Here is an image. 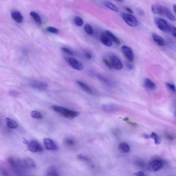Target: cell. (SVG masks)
<instances>
[{
	"label": "cell",
	"mask_w": 176,
	"mask_h": 176,
	"mask_svg": "<svg viewBox=\"0 0 176 176\" xmlns=\"http://www.w3.org/2000/svg\"><path fill=\"white\" fill-rule=\"evenodd\" d=\"M52 108L57 113L67 118H74L79 115V112L77 111L68 110L65 107L60 106H53L52 107Z\"/></svg>",
	"instance_id": "1"
},
{
	"label": "cell",
	"mask_w": 176,
	"mask_h": 176,
	"mask_svg": "<svg viewBox=\"0 0 176 176\" xmlns=\"http://www.w3.org/2000/svg\"><path fill=\"white\" fill-rule=\"evenodd\" d=\"M16 162L18 167L25 170L27 169H33L36 167L35 161L29 158L16 160Z\"/></svg>",
	"instance_id": "2"
},
{
	"label": "cell",
	"mask_w": 176,
	"mask_h": 176,
	"mask_svg": "<svg viewBox=\"0 0 176 176\" xmlns=\"http://www.w3.org/2000/svg\"><path fill=\"white\" fill-rule=\"evenodd\" d=\"M154 21L156 26L160 30L167 33L171 32V25L165 19L161 18L156 17Z\"/></svg>",
	"instance_id": "3"
},
{
	"label": "cell",
	"mask_w": 176,
	"mask_h": 176,
	"mask_svg": "<svg viewBox=\"0 0 176 176\" xmlns=\"http://www.w3.org/2000/svg\"><path fill=\"white\" fill-rule=\"evenodd\" d=\"M24 142L26 144L28 149L29 151L33 153H37L42 152L43 148L40 143L35 140H32L28 141L27 140H24Z\"/></svg>",
	"instance_id": "4"
},
{
	"label": "cell",
	"mask_w": 176,
	"mask_h": 176,
	"mask_svg": "<svg viewBox=\"0 0 176 176\" xmlns=\"http://www.w3.org/2000/svg\"><path fill=\"white\" fill-rule=\"evenodd\" d=\"M121 15L125 22L130 26L135 27L138 25L137 20L134 16L130 14L122 12Z\"/></svg>",
	"instance_id": "5"
},
{
	"label": "cell",
	"mask_w": 176,
	"mask_h": 176,
	"mask_svg": "<svg viewBox=\"0 0 176 176\" xmlns=\"http://www.w3.org/2000/svg\"><path fill=\"white\" fill-rule=\"evenodd\" d=\"M163 167L162 161L158 160L151 161L148 163L147 168L149 170L154 172L158 171L160 170Z\"/></svg>",
	"instance_id": "6"
},
{
	"label": "cell",
	"mask_w": 176,
	"mask_h": 176,
	"mask_svg": "<svg viewBox=\"0 0 176 176\" xmlns=\"http://www.w3.org/2000/svg\"><path fill=\"white\" fill-rule=\"evenodd\" d=\"M66 61L71 67L78 71H81L83 69V66L80 62L76 58H66Z\"/></svg>",
	"instance_id": "7"
},
{
	"label": "cell",
	"mask_w": 176,
	"mask_h": 176,
	"mask_svg": "<svg viewBox=\"0 0 176 176\" xmlns=\"http://www.w3.org/2000/svg\"><path fill=\"white\" fill-rule=\"evenodd\" d=\"M43 143L44 146L47 150L50 151H56L58 149V146L55 142L50 138H44Z\"/></svg>",
	"instance_id": "8"
},
{
	"label": "cell",
	"mask_w": 176,
	"mask_h": 176,
	"mask_svg": "<svg viewBox=\"0 0 176 176\" xmlns=\"http://www.w3.org/2000/svg\"><path fill=\"white\" fill-rule=\"evenodd\" d=\"M110 62L113 68L117 70L122 69L123 67V65L121 60L118 56L113 54H112L110 55Z\"/></svg>",
	"instance_id": "9"
},
{
	"label": "cell",
	"mask_w": 176,
	"mask_h": 176,
	"mask_svg": "<svg viewBox=\"0 0 176 176\" xmlns=\"http://www.w3.org/2000/svg\"><path fill=\"white\" fill-rule=\"evenodd\" d=\"M121 50L122 53L129 61H133L134 60V54L131 48L125 45H123L122 47Z\"/></svg>",
	"instance_id": "10"
},
{
	"label": "cell",
	"mask_w": 176,
	"mask_h": 176,
	"mask_svg": "<svg viewBox=\"0 0 176 176\" xmlns=\"http://www.w3.org/2000/svg\"><path fill=\"white\" fill-rule=\"evenodd\" d=\"M102 108L104 112H111L118 111L120 107L117 104L114 103H107L102 105Z\"/></svg>",
	"instance_id": "11"
},
{
	"label": "cell",
	"mask_w": 176,
	"mask_h": 176,
	"mask_svg": "<svg viewBox=\"0 0 176 176\" xmlns=\"http://www.w3.org/2000/svg\"><path fill=\"white\" fill-rule=\"evenodd\" d=\"M30 86L34 89L41 91L46 90L48 87V84L46 83L37 81H32L30 83Z\"/></svg>",
	"instance_id": "12"
},
{
	"label": "cell",
	"mask_w": 176,
	"mask_h": 176,
	"mask_svg": "<svg viewBox=\"0 0 176 176\" xmlns=\"http://www.w3.org/2000/svg\"><path fill=\"white\" fill-rule=\"evenodd\" d=\"M100 40L102 43L105 46L110 47L112 45V41L105 32L101 35Z\"/></svg>",
	"instance_id": "13"
},
{
	"label": "cell",
	"mask_w": 176,
	"mask_h": 176,
	"mask_svg": "<svg viewBox=\"0 0 176 176\" xmlns=\"http://www.w3.org/2000/svg\"><path fill=\"white\" fill-rule=\"evenodd\" d=\"M45 176H60L59 171L54 166H51L47 169Z\"/></svg>",
	"instance_id": "14"
},
{
	"label": "cell",
	"mask_w": 176,
	"mask_h": 176,
	"mask_svg": "<svg viewBox=\"0 0 176 176\" xmlns=\"http://www.w3.org/2000/svg\"><path fill=\"white\" fill-rule=\"evenodd\" d=\"M161 15L165 16L169 20L174 22L176 20V18L171 11L168 8L163 7Z\"/></svg>",
	"instance_id": "15"
},
{
	"label": "cell",
	"mask_w": 176,
	"mask_h": 176,
	"mask_svg": "<svg viewBox=\"0 0 176 176\" xmlns=\"http://www.w3.org/2000/svg\"><path fill=\"white\" fill-rule=\"evenodd\" d=\"M76 83L85 92L89 94H90V95H93V94L94 92L92 89L87 84L85 83L80 81H77Z\"/></svg>",
	"instance_id": "16"
},
{
	"label": "cell",
	"mask_w": 176,
	"mask_h": 176,
	"mask_svg": "<svg viewBox=\"0 0 176 176\" xmlns=\"http://www.w3.org/2000/svg\"><path fill=\"white\" fill-rule=\"evenodd\" d=\"M11 16L13 20L18 23H20L23 20V17L20 12L18 11H12Z\"/></svg>",
	"instance_id": "17"
},
{
	"label": "cell",
	"mask_w": 176,
	"mask_h": 176,
	"mask_svg": "<svg viewBox=\"0 0 176 176\" xmlns=\"http://www.w3.org/2000/svg\"><path fill=\"white\" fill-rule=\"evenodd\" d=\"M152 36L153 40L159 46H163L165 45V41L160 36L155 33H153Z\"/></svg>",
	"instance_id": "18"
},
{
	"label": "cell",
	"mask_w": 176,
	"mask_h": 176,
	"mask_svg": "<svg viewBox=\"0 0 176 176\" xmlns=\"http://www.w3.org/2000/svg\"><path fill=\"white\" fill-rule=\"evenodd\" d=\"M144 84L145 87L150 90H154L156 88V85L155 84L148 78H146L144 79Z\"/></svg>",
	"instance_id": "19"
},
{
	"label": "cell",
	"mask_w": 176,
	"mask_h": 176,
	"mask_svg": "<svg viewBox=\"0 0 176 176\" xmlns=\"http://www.w3.org/2000/svg\"><path fill=\"white\" fill-rule=\"evenodd\" d=\"M96 76H97V79L101 82H102V83H104L108 86H112V84L110 81L108 79H107V78H106L103 75L99 74V73H97L96 74Z\"/></svg>",
	"instance_id": "20"
},
{
	"label": "cell",
	"mask_w": 176,
	"mask_h": 176,
	"mask_svg": "<svg viewBox=\"0 0 176 176\" xmlns=\"http://www.w3.org/2000/svg\"><path fill=\"white\" fill-rule=\"evenodd\" d=\"M5 120L8 127L11 129H15L18 127L17 123L14 120L8 117L6 118Z\"/></svg>",
	"instance_id": "21"
},
{
	"label": "cell",
	"mask_w": 176,
	"mask_h": 176,
	"mask_svg": "<svg viewBox=\"0 0 176 176\" xmlns=\"http://www.w3.org/2000/svg\"><path fill=\"white\" fill-rule=\"evenodd\" d=\"M105 33L107 34V35L110 37L111 39L112 40V41L116 44L117 45H120V41L119 40V39L117 37L115 36L112 34L111 32L109 31H106L105 32Z\"/></svg>",
	"instance_id": "22"
},
{
	"label": "cell",
	"mask_w": 176,
	"mask_h": 176,
	"mask_svg": "<svg viewBox=\"0 0 176 176\" xmlns=\"http://www.w3.org/2000/svg\"><path fill=\"white\" fill-rule=\"evenodd\" d=\"M119 149L122 152L127 153L130 151V147L128 144L125 143H120L118 146Z\"/></svg>",
	"instance_id": "23"
},
{
	"label": "cell",
	"mask_w": 176,
	"mask_h": 176,
	"mask_svg": "<svg viewBox=\"0 0 176 176\" xmlns=\"http://www.w3.org/2000/svg\"><path fill=\"white\" fill-rule=\"evenodd\" d=\"M163 7L159 5H154L151 7V10L154 14H161Z\"/></svg>",
	"instance_id": "24"
},
{
	"label": "cell",
	"mask_w": 176,
	"mask_h": 176,
	"mask_svg": "<svg viewBox=\"0 0 176 176\" xmlns=\"http://www.w3.org/2000/svg\"><path fill=\"white\" fill-rule=\"evenodd\" d=\"M105 6L108 9L115 11L116 12H119V9L114 4H112L110 1H106L104 3Z\"/></svg>",
	"instance_id": "25"
},
{
	"label": "cell",
	"mask_w": 176,
	"mask_h": 176,
	"mask_svg": "<svg viewBox=\"0 0 176 176\" xmlns=\"http://www.w3.org/2000/svg\"><path fill=\"white\" fill-rule=\"evenodd\" d=\"M30 15L37 24H41V18L40 16L38 14L34 12V11H32L30 13Z\"/></svg>",
	"instance_id": "26"
},
{
	"label": "cell",
	"mask_w": 176,
	"mask_h": 176,
	"mask_svg": "<svg viewBox=\"0 0 176 176\" xmlns=\"http://www.w3.org/2000/svg\"><path fill=\"white\" fill-rule=\"evenodd\" d=\"M64 144L69 146H73L76 145V143L74 140L70 138H67L64 141Z\"/></svg>",
	"instance_id": "27"
},
{
	"label": "cell",
	"mask_w": 176,
	"mask_h": 176,
	"mask_svg": "<svg viewBox=\"0 0 176 176\" xmlns=\"http://www.w3.org/2000/svg\"><path fill=\"white\" fill-rule=\"evenodd\" d=\"M150 138L154 140L155 143L156 144H160L161 142L160 138L156 133L154 132H152L150 135Z\"/></svg>",
	"instance_id": "28"
},
{
	"label": "cell",
	"mask_w": 176,
	"mask_h": 176,
	"mask_svg": "<svg viewBox=\"0 0 176 176\" xmlns=\"http://www.w3.org/2000/svg\"><path fill=\"white\" fill-rule=\"evenodd\" d=\"M31 116L32 118L36 119H41L43 117L42 115L37 111H32L31 112Z\"/></svg>",
	"instance_id": "29"
},
{
	"label": "cell",
	"mask_w": 176,
	"mask_h": 176,
	"mask_svg": "<svg viewBox=\"0 0 176 176\" xmlns=\"http://www.w3.org/2000/svg\"><path fill=\"white\" fill-rule=\"evenodd\" d=\"M74 22L75 24L78 26H82L83 24V21L82 18L79 16L75 17L74 19Z\"/></svg>",
	"instance_id": "30"
},
{
	"label": "cell",
	"mask_w": 176,
	"mask_h": 176,
	"mask_svg": "<svg viewBox=\"0 0 176 176\" xmlns=\"http://www.w3.org/2000/svg\"><path fill=\"white\" fill-rule=\"evenodd\" d=\"M84 29L86 33L88 35H92L93 30L92 27L89 24H86L84 26Z\"/></svg>",
	"instance_id": "31"
},
{
	"label": "cell",
	"mask_w": 176,
	"mask_h": 176,
	"mask_svg": "<svg viewBox=\"0 0 176 176\" xmlns=\"http://www.w3.org/2000/svg\"><path fill=\"white\" fill-rule=\"evenodd\" d=\"M46 30L50 33L56 34L59 33V30L57 28L53 27H47Z\"/></svg>",
	"instance_id": "32"
},
{
	"label": "cell",
	"mask_w": 176,
	"mask_h": 176,
	"mask_svg": "<svg viewBox=\"0 0 176 176\" xmlns=\"http://www.w3.org/2000/svg\"><path fill=\"white\" fill-rule=\"evenodd\" d=\"M61 50L63 52H64L65 53L68 54V55H75V53L74 51L68 48H66V47H62V48H61Z\"/></svg>",
	"instance_id": "33"
},
{
	"label": "cell",
	"mask_w": 176,
	"mask_h": 176,
	"mask_svg": "<svg viewBox=\"0 0 176 176\" xmlns=\"http://www.w3.org/2000/svg\"><path fill=\"white\" fill-rule=\"evenodd\" d=\"M77 158V159L79 160L86 161V162H88V161H89L90 160L89 158L81 154L78 155Z\"/></svg>",
	"instance_id": "34"
},
{
	"label": "cell",
	"mask_w": 176,
	"mask_h": 176,
	"mask_svg": "<svg viewBox=\"0 0 176 176\" xmlns=\"http://www.w3.org/2000/svg\"><path fill=\"white\" fill-rule=\"evenodd\" d=\"M103 61L104 64H105L106 66L108 68H110V69H112V68H113L111 63L110 62L108 61V60L106 59V58H104L103 59Z\"/></svg>",
	"instance_id": "35"
},
{
	"label": "cell",
	"mask_w": 176,
	"mask_h": 176,
	"mask_svg": "<svg viewBox=\"0 0 176 176\" xmlns=\"http://www.w3.org/2000/svg\"><path fill=\"white\" fill-rule=\"evenodd\" d=\"M9 94L11 97H18L20 95V93L14 90H11L10 91Z\"/></svg>",
	"instance_id": "36"
},
{
	"label": "cell",
	"mask_w": 176,
	"mask_h": 176,
	"mask_svg": "<svg viewBox=\"0 0 176 176\" xmlns=\"http://www.w3.org/2000/svg\"><path fill=\"white\" fill-rule=\"evenodd\" d=\"M166 85H167V87L168 88V89H170V90L173 91V92H176L175 86L173 84L169 83H167L166 84Z\"/></svg>",
	"instance_id": "37"
},
{
	"label": "cell",
	"mask_w": 176,
	"mask_h": 176,
	"mask_svg": "<svg viewBox=\"0 0 176 176\" xmlns=\"http://www.w3.org/2000/svg\"><path fill=\"white\" fill-rule=\"evenodd\" d=\"M135 165L138 167H143L144 166V162L142 161L137 160L135 162Z\"/></svg>",
	"instance_id": "38"
},
{
	"label": "cell",
	"mask_w": 176,
	"mask_h": 176,
	"mask_svg": "<svg viewBox=\"0 0 176 176\" xmlns=\"http://www.w3.org/2000/svg\"><path fill=\"white\" fill-rule=\"evenodd\" d=\"M1 173L3 176H9V172L6 169L4 168L1 169Z\"/></svg>",
	"instance_id": "39"
},
{
	"label": "cell",
	"mask_w": 176,
	"mask_h": 176,
	"mask_svg": "<svg viewBox=\"0 0 176 176\" xmlns=\"http://www.w3.org/2000/svg\"><path fill=\"white\" fill-rule=\"evenodd\" d=\"M171 32L174 37H176V27L171 26Z\"/></svg>",
	"instance_id": "40"
},
{
	"label": "cell",
	"mask_w": 176,
	"mask_h": 176,
	"mask_svg": "<svg viewBox=\"0 0 176 176\" xmlns=\"http://www.w3.org/2000/svg\"><path fill=\"white\" fill-rule=\"evenodd\" d=\"M125 65L127 68L129 70H131L133 69V65L130 64V63L128 62H126L125 63Z\"/></svg>",
	"instance_id": "41"
},
{
	"label": "cell",
	"mask_w": 176,
	"mask_h": 176,
	"mask_svg": "<svg viewBox=\"0 0 176 176\" xmlns=\"http://www.w3.org/2000/svg\"><path fill=\"white\" fill-rule=\"evenodd\" d=\"M85 56L87 59H91L92 58V55L90 53H88V52H86L85 53Z\"/></svg>",
	"instance_id": "42"
},
{
	"label": "cell",
	"mask_w": 176,
	"mask_h": 176,
	"mask_svg": "<svg viewBox=\"0 0 176 176\" xmlns=\"http://www.w3.org/2000/svg\"><path fill=\"white\" fill-rule=\"evenodd\" d=\"M112 133H113V134L115 135V136H118L120 134V131L118 129H114L112 130Z\"/></svg>",
	"instance_id": "43"
},
{
	"label": "cell",
	"mask_w": 176,
	"mask_h": 176,
	"mask_svg": "<svg viewBox=\"0 0 176 176\" xmlns=\"http://www.w3.org/2000/svg\"><path fill=\"white\" fill-rule=\"evenodd\" d=\"M135 176H146L144 172L142 171H138L134 174Z\"/></svg>",
	"instance_id": "44"
},
{
	"label": "cell",
	"mask_w": 176,
	"mask_h": 176,
	"mask_svg": "<svg viewBox=\"0 0 176 176\" xmlns=\"http://www.w3.org/2000/svg\"><path fill=\"white\" fill-rule=\"evenodd\" d=\"M138 14L140 16H143L144 14V11L141 9H139L138 10Z\"/></svg>",
	"instance_id": "45"
},
{
	"label": "cell",
	"mask_w": 176,
	"mask_h": 176,
	"mask_svg": "<svg viewBox=\"0 0 176 176\" xmlns=\"http://www.w3.org/2000/svg\"><path fill=\"white\" fill-rule=\"evenodd\" d=\"M127 122V123H129L130 125H131L133 127H136L138 125L137 124V123H134V122L130 121H129V120Z\"/></svg>",
	"instance_id": "46"
},
{
	"label": "cell",
	"mask_w": 176,
	"mask_h": 176,
	"mask_svg": "<svg viewBox=\"0 0 176 176\" xmlns=\"http://www.w3.org/2000/svg\"><path fill=\"white\" fill-rule=\"evenodd\" d=\"M125 10L128 12H129L130 14H133V11L129 7H125Z\"/></svg>",
	"instance_id": "47"
},
{
	"label": "cell",
	"mask_w": 176,
	"mask_h": 176,
	"mask_svg": "<svg viewBox=\"0 0 176 176\" xmlns=\"http://www.w3.org/2000/svg\"><path fill=\"white\" fill-rule=\"evenodd\" d=\"M143 137H144V138H145L146 139H149V138H150V135L148 134H146V133H144V134H143Z\"/></svg>",
	"instance_id": "48"
},
{
	"label": "cell",
	"mask_w": 176,
	"mask_h": 176,
	"mask_svg": "<svg viewBox=\"0 0 176 176\" xmlns=\"http://www.w3.org/2000/svg\"><path fill=\"white\" fill-rule=\"evenodd\" d=\"M167 137L169 139H170L171 140H173V137L172 136H170L169 135H168L167 136Z\"/></svg>",
	"instance_id": "49"
},
{
	"label": "cell",
	"mask_w": 176,
	"mask_h": 176,
	"mask_svg": "<svg viewBox=\"0 0 176 176\" xmlns=\"http://www.w3.org/2000/svg\"><path fill=\"white\" fill-rule=\"evenodd\" d=\"M123 120L124 121L127 122L129 120V119L128 117H125V118H124L123 119Z\"/></svg>",
	"instance_id": "50"
},
{
	"label": "cell",
	"mask_w": 176,
	"mask_h": 176,
	"mask_svg": "<svg viewBox=\"0 0 176 176\" xmlns=\"http://www.w3.org/2000/svg\"><path fill=\"white\" fill-rule=\"evenodd\" d=\"M173 8L174 12L176 14V4H174L173 6Z\"/></svg>",
	"instance_id": "51"
},
{
	"label": "cell",
	"mask_w": 176,
	"mask_h": 176,
	"mask_svg": "<svg viewBox=\"0 0 176 176\" xmlns=\"http://www.w3.org/2000/svg\"><path fill=\"white\" fill-rule=\"evenodd\" d=\"M174 116H175L176 117V111L174 112Z\"/></svg>",
	"instance_id": "52"
},
{
	"label": "cell",
	"mask_w": 176,
	"mask_h": 176,
	"mask_svg": "<svg viewBox=\"0 0 176 176\" xmlns=\"http://www.w3.org/2000/svg\"><path fill=\"white\" fill-rule=\"evenodd\" d=\"M119 1V2H122V3H123V2H124V1Z\"/></svg>",
	"instance_id": "53"
}]
</instances>
